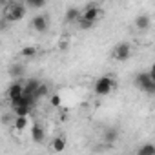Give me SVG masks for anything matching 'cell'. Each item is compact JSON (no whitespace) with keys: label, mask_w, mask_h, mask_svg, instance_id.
<instances>
[{"label":"cell","mask_w":155,"mask_h":155,"mask_svg":"<svg viewBox=\"0 0 155 155\" xmlns=\"http://www.w3.org/2000/svg\"><path fill=\"white\" fill-rule=\"evenodd\" d=\"M2 17L8 24H15V22H20L26 15H28V9L22 2H17V0H9V2H4L2 4Z\"/></svg>","instance_id":"cell-1"},{"label":"cell","mask_w":155,"mask_h":155,"mask_svg":"<svg viewBox=\"0 0 155 155\" xmlns=\"http://www.w3.org/2000/svg\"><path fill=\"white\" fill-rule=\"evenodd\" d=\"M133 84H135L137 90H140L148 95L155 93V77H153L151 71H139L133 79Z\"/></svg>","instance_id":"cell-2"},{"label":"cell","mask_w":155,"mask_h":155,"mask_svg":"<svg viewBox=\"0 0 155 155\" xmlns=\"http://www.w3.org/2000/svg\"><path fill=\"white\" fill-rule=\"evenodd\" d=\"M115 86H117V84H115V79L104 75V77H101V79H97V82H95V86H93V91H95L97 95L104 97V95H110L111 90H115Z\"/></svg>","instance_id":"cell-3"},{"label":"cell","mask_w":155,"mask_h":155,"mask_svg":"<svg viewBox=\"0 0 155 155\" xmlns=\"http://www.w3.org/2000/svg\"><path fill=\"white\" fill-rule=\"evenodd\" d=\"M101 13H102L101 6L95 4V2H91V4H88L84 9H81V18H79V20H84V22H90V24H97Z\"/></svg>","instance_id":"cell-4"},{"label":"cell","mask_w":155,"mask_h":155,"mask_svg":"<svg viewBox=\"0 0 155 155\" xmlns=\"http://www.w3.org/2000/svg\"><path fill=\"white\" fill-rule=\"evenodd\" d=\"M111 55H113V58H115L117 62H124V60H128V58L131 57V46H130L128 42H119V44L113 48Z\"/></svg>","instance_id":"cell-5"},{"label":"cell","mask_w":155,"mask_h":155,"mask_svg":"<svg viewBox=\"0 0 155 155\" xmlns=\"http://www.w3.org/2000/svg\"><path fill=\"white\" fill-rule=\"evenodd\" d=\"M49 28V18L44 15V13H38L31 18V29L37 31V33H46Z\"/></svg>","instance_id":"cell-6"},{"label":"cell","mask_w":155,"mask_h":155,"mask_svg":"<svg viewBox=\"0 0 155 155\" xmlns=\"http://www.w3.org/2000/svg\"><path fill=\"white\" fill-rule=\"evenodd\" d=\"M38 84H40L38 79H26L22 82V95H28V97L35 99V91H37Z\"/></svg>","instance_id":"cell-7"},{"label":"cell","mask_w":155,"mask_h":155,"mask_svg":"<svg viewBox=\"0 0 155 155\" xmlns=\"http://www.w3.org/2000/svg\"><path fill=\"white\" fill-rule=\"evenodd\" d=\"M31 140H33L35 144H42V142L46 140V130H44V126L35 124V126L31 128Z\"/></svg>","instance_id":"cell-8"},{"label":"cell","mask_w":155,"mask_h":155,"mask_svg":"<svg viewBox=\"0 0 155 155\" xmlns=\"http://www.w3.org/2000/svg\"><path fill=\"white\" fill-rule=\"evenodd\" d=\"M102 139H104V144H106V148L113 146V144L117 142V139H119V130H117V128H108V130L104 131Z\"/></svg>","instance_id":"cell-9"},{"label":"cell","mask_w":155,"mask_h":155,"mask_svg":"<svg viewBox=\"0 0 155 155\" xmlns=\"http://www.w3.org/2000/svg\"><path fill=\"white\" fill-rule=\"evenodd\" d=\"M150 26H151V18L148 17V15H137V18H135V28L139 29V31H148L150 29Z\"/></svg>","instance_id":"cell-10"},{"label":"cell","mask_w":155,"mask_h":155,"mask_svg":"<svg viewBox=\"0 0 155 155\" xmlns=\"http://www.w3.org/2000/svg\"><path fill=\"white\" fill-rule=\"evenodd\" d=\"M22 95V81H15L13 84H9V88H8V97H9V101H15V99H18Z\"/></svg>","instance_id":"cell-11"},{"label":"cell","mask_w":155,"mask_h":155,"mask_svg":"<svg viewBox=\"0 0 155 155\" xmlns=\"http://www.w3.org/2000/svg\"><path fill=\"white\" fill-rule=\"evenodd\" d=\"M8 73H9L11 79H20V77H24V73H26V66L22 62H15V64L9 66V71Z\"/></svg>","instance_id":"cell-12"},{"label":"cell","mask_w":155,"mask_h":155,"mask_svg":"<svg viewBox=\"0 0 155 155\" xmlns=\"http://www.w3.org/2000/svg\"><path fill=\"white\" fill-rule=\"evenodd\" d=\"M79 18H81V9L77 8V6H71V8H68V9H66L64 20H66L68 24H71V22H77Z\"/></svg>","instance_id":"cell-13"},{"label":"cell","mask_w":155,"mask_h":155,"mask_svg":"<svg viewBox=\"0 0 155 155\" xmlns=\"http://www.w3.org/2000/svg\"><path fill=\"white\" fill-rule=\"evenodd\" d=\"M66 146H68V142H66V137H62V135H58V137H53V140H51V148H53V151H57V153H62V151L66 150Z\"/></svg>","instance_id":"cell-14"},{"label":"cell","mask_w":155,"mask_h":155,"mask_svg":"<svg viewBox=\"0 0 155 155\" xmlns=\"http://www.w3.org/2000/svg\"><path fill=\"white\" fill-rule=\"evenodd\" d=\"M48 93H49V86H48V84H44V82H40V84H38V88H37V91H35V101L44 99Z\"/></svg>","instance_id":"cell-15"},{"label":"cell","mask_w":155,"mask_h":155,"mask_svg":"<svg viewBox=\"0 0 155 155\" xmlns=\"http://www.w3.org/2000/svg\"><path fill=\"white\" fill-rule=\"evenodd\" d=\"M22 4L26 6V9H40V8L46 6L44 0H24Z\"/></svg>","instance_id":"cell-16"},{"label":"cell","mask_w":155,"mask_h":155,"mask_svg":"<svg viewBox=\"0 0 155 155\" xmlns=\"http://www.w3.org/2000/svg\"><path fill=\"white\" fill-rule=\"evenodd\" d=\"M26 126H28V117H15V120H13V128H15L17 131H24Z\"/></svg>","instance_id":"cell-17"},{"label":"cell","mask_w":155,"mask_h":155,"mask_svg":"<svg viewBox=\"0 0 155 155\" xmlns=\"http://www.w3.org/2000/svg\"><path fill=\"white\" fill-rule=\"evenodd\" d=\"M37 53H38V49H37L35 46H26V48H22V51H20V55H22L24 58H33Z\"/></svg>","instance_id":"cell-18"},{"label":"cell","mask_w":155,"mask_h":155,"mask_svg":"<svg viewBox=\"0 0 155 155\" xmlns=\"http://www.w3.org/2000/svg\"><path fill=\"white\" fill-rule=\"evenodd\" d=\"M31 110L33 108H29V106H17V108H13V113H15V117H28L31 113Z\"/></svg>","instance_id":"cell-19"},{"label":"cell","mask_w":155,"mask_h":155,"mask_svg":"<svg viewBox=\"0 0 155 155\" xmlns=\"http://www.w3.org/2000/svg\"><path fill=\"white\" fill-rule=\"evenodd\" d=\"M139 155H155V146H153L151 142L142 144L140 150H139Z\"/></svg>","instance_id":"cell-20"},{"label":"cell","mask_w":155,"mask_h":155,"mask_svg":"<svg viewBox=\"0 0 155 155\" xmlns=\"http://www.w3.org/2000/svg\"><path fill=\"white\" fill-rule=\"evenodd\" d=\"M0 120H2V124H6V126H8V124H11L15 119H13V115H11V113H2V119H0Z\"/></svg>","instance_id":"cell-21"},{"label":"cell","mask_w":155,"mask_h":155,"mask_svg":"<svg viewBox=\"0 0 155 155\" xmlns=\"http://www.w3.org/2000/svg\"><path fill=\"white\" fill-rule=\"evenodd\" d=\"M60 102H62V101H60V95H53V97H51V106L58 108V106H60Z\"/></svg>","instance_id":"cell-22"},{"label":"cell","mask_w":155,"mask_h":155,"mask_svg":"<svg viewBox=\"0 0 155 155\" xmlns=\"http://www.w3.org/2000/svg\"><path fill=\"white\" fill-rule=\"evenodd\" d=\"M8 28H9V24H8V22L2 18V17H0V31H6Z\"/></svg>","instance_id":"cell-23"}]
</instances>
